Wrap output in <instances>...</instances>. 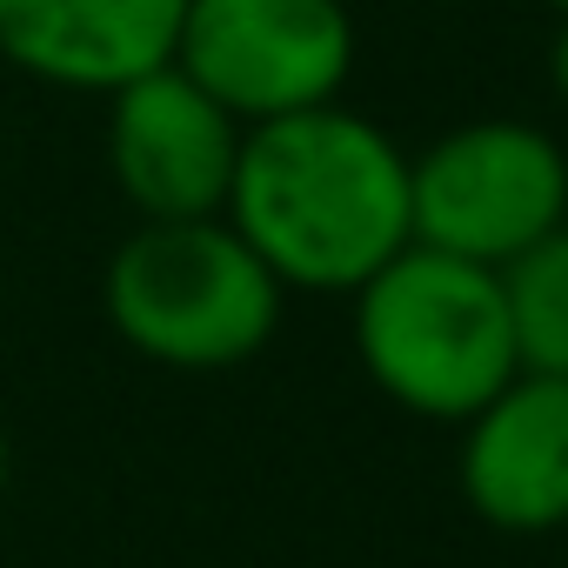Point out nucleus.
Instances as JSON below:
<instances>
[{
    "label": "nucleus",
    "instance_id": "nucleus-1",
    "mask_svg": "<svg viewBox=\"0 0 568 568\" xmlns=\"http://www.w3.org/2000/svg\"><path fill=\"white\" fill-rule=\"evenodd\" d=\"M227 227L295 295H355L415 241L408 148L328 101L241 134Z\"/></svg>",
    "mask_w": 568,
    "mask_h": 568
},
{
    "label": "nucleus",
    "instance_id": "nucleus-2",
    "mask_svg": "<svg viewBox=\"0 0 568 568\" xmlns=\"http://www.w3.org/2000/svg\"><path fill=\"white\" fill-rule=\"evenodd\" d=\"M348 302L362 375L422 422L462 428L488 395H501L521 375L495 267L408 241Z\"/></svg>",
    "mask_w": 568,
    "mask_h": 568
},
{
    "label": "nucleus",
    "instance_id": "nucleus-3",
    "mask_svg": "<svg viewBox=\"0 0 568 568\" xmlns=\"http://www.w3.org/2000/svg\"><path fill=\"white\" fill-rule=\"evenodd\" d=\"M281 302L288 288L227 227V214L141 221L101 274L108 328L134 355L181 375H221L254 362L281 328Z\"/></svg>",
    "mask_w": 568,
    "mask_h": 568
},
{
    "label": "nucleus",
    "instance_id": "nucleus-4",
    "mask_svg": "<svg viewBox=\"0 0 568 568\" xmlns=\"http://www.w3.org/2000/svg\"><path fill=\"white\" fill-rule=\"evenodd\" d=\"M415 241L475 267H508L568 227V148L515 114L462 121L408 154Z\"/></svg>",
    "mask_w": 568,
    "mask_h": 568
},
{
    "label": "nucleus",
    "instance_id": "nucleus-5",
    "mask_svg": "<svg viewBox=\"0 0 568 568\" xmlns=\"http://www.w3.org/2000/svg\"><path fill=\"white\" fill-rule=\"evenodd\" d=\"M174 68L241 128L342 101L355 74L348 0H187Z\"/></svg>",
    "mask_w": 568,
    "mask_h": 568
},
{
    "label": "nucleus",
    "instance_id": "nucleus-6",
    "mask_svg": "<svg viewBox=\"0 0 568 568\" xmlns=\"http://www.w3.org/2000/svg\"><path fill=\"white\" fill-rule=\"evenodd\" d=\"M241 121L174 61L108 94V174L141 221H207L227 207Z\"/></svg>",
    "mask_w": 568,
    "mask_h": 568
},
{
    "label": "nucleus",
    "instance_id": "nucleus-7",
    "mask_svg": "<svg viewBox=\"0 0 568 568\" xmlns=\"http://www.w3.org/2000/svg\"><path fill=\"white\" fill-rule=\"evenodd\" d=\"M462 501L501 535L568 528V375L521 368L462 422Z\"/></svg>",
    "mask_w": 568,
    "mask_h": 568
},
{
    "label": "nucleus",
    "instance_id": "nucleus-8",
    "mask_svg": "<svg viewBox=\"0 0 568 568\" xmlns=\"http://www.w3.org/2000/svg\"><path fill=\"white\" fill-rule=\"evenodd\" d=\"M181 14L187 0H0V61L108 101L174 61Z\"/></svg>",
    "mask_w": 568,
    "mask_h": 568
},
{
    "label": "nucleus",
    "instance_id": "nucleus-9",
    "mask_svg": "<svg viewBox=\"0 0 568 568\" xmlns=\"http://www.w3.org/2000/svg\"><path fill=\"white\" fill-rule=\"evenodd\" d=\"M495 274H501V302H508L521 368L561 375L568 368V227L535 241L528 254H515Z\"/></svg>",
    "mask_w": 568,
    "mask_h": 568
},
{
    "label": "nucleus",
    "instance_id": "nucleus-10",
    "mask_svg": "<svg viewBox=\"0 0 568 568\" xmlns=\"http://www.w3.org/2000/svg\"><path fill=\"white\" fill-rule=\"evenodd\" d=\"M548 81H555V94L568 101V21H561V34H555V48H548Z\"/></svg>",
    "mask_w": 568,
    "mask_h": 568
},
{
    "label": "nucleus",
    "instance_id": "nucleus-11",
    "mask_svg": "<svg viewBox=\"0 0 568 568\" xmlns=\"http://www.w3.org/2000/svg\"><path fill=\"white\" fill-rule=\"evenodd\" d=\"M0 495H8V428H0Z\"/></svg>",
    "mask_w": 568,
    "mask_h": 568
},
{
    "label": "nucleus",
    "instance_id": "nucleus-12",
    "mask_svg": "<svg viewBox=\"0 0 568 568\" xmlns=\"http://www.w3.org/2000/svg\"><path fill=\"white\" fill-rule=\"evenodd\" d=\"M548 8H555V14H561V21H568V0H548Z\"/></svg>",
    "mask_w": 568,
    "mask_h": 568
},
{
    "label": "nucleus",
    "instance_id": "nucleus-13",
    "mask_svg": "<svg viewBox=\"0 0 568 568\" xmlns=\"http://www.w3.org/2000/svg\"><path fill=\"white\" fill-rule=\"evenodd\" d=\"M561 375H568V368H561Z\"/></svg>",
    "mask_w": 568,
    "mask_h": 568
}]
</instances>
